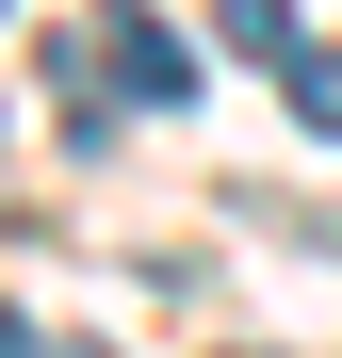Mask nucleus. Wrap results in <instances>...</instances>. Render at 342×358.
<instances>
[{
    "label": "nucleus",
    "mask_w": 342,
    "mask_h": 358,
    "mask_svg": "<svg viewBox=\"0 0 342 358\" xmlns=\"http://www.w3.org/2000/svg\"><path fill=\"white\" fill-rule=\"evenodd\" d=\"M212 33H228V49H261V66H294V0H212Z\"/></svg>",
    "instance_id": "nucleus-2"
},
{
    "label": "nucleus",
    "mask_w": 342,
    "mask_h": 358,
    "mask_svg": "<svg viewBox=\"0 0 342 358\" xmlns=\"http://www.w3.org/2000/svg\"><path fill=\"white\" fill-rule=\"evenodd\" d=\"M98 33H114V49H98V66H114V98H196V49L163 33V17H131V0H114Z\"/></svg>",
    "instance_id": "nucleus-1"
},
{
    "label": "nucleus",
    "mask_w": 342,
    "mask_h": 358,
    "mask_svg": "<svg viewBox=\"0 0 342 358\" xmlns=\"http://www.w3.org/2000/svg\"><path fill=\"white\" fill-rule=\"evenodd\" d=\"M0 358H33V326H17V310H0Z\"/></svg>",
    "instance_id": "nucleus-4"
},
{
    "label": "nucleus",
    "mask_w": 342,
    "mask_h": 358,
    "mask_svg": "<svg viewBox=\"0 0 342 358\" xmlns=\"http://www.w3.org/2000/svg\"><path fill=\"white\" fill-rule=\"evenodd\" d=\"M277 82H294V114H310V131H342V49H294Z\"/></svg>",
    "instance_id": "nucleus-3"
}]
</instances>
